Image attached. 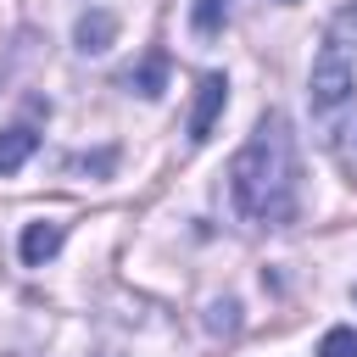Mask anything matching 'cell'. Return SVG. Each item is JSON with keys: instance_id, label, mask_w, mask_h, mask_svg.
<instances>
[{"instance_id": "cell-7", "label": "cell", "mask_w": 357, "mask_h": 357, "mask_svg": "<svg viewBox=\"0 0 357 357\" xmlns=\"http://www.w3.org/2000/svg\"><path fill=\"white\" fill-rule=\"evenodd\" d=\"M123 84H128L134 95H162V89H167V56H162V50H151L139 67H128V78H123Z\"/></svg>"}, {"instance_id": "cell-2", "label": "cell", "mask_w": 357, "mask_h": 357, "mask_svg": "<svg viewBox=\"0 0 357 357\" xmlns=\"http://www.w3.org/2000/svg\"><path fill=\"white\" fill-rule=\"evenodd\" d=\"M351 84H357V78H351V56L324 39V50H318V61H312V78H307L312 112H335V106L351 95Z\"/></svg>"}, {"instance_id": "cell-6", "label": "cell", "mask_w": 357, "mask_h": 357, "mask_svg": "<svg viewBox=\"0 0 357 357\" xmlns=\"http://www.w3.org/2000/svg\"><path fill=\"white\" fill-rule=\"evenodd\" d=\"M39 151V134L28 128V123H11V128H0V173H17L28 156Z\"/></svg>"}, {"instance_id": "cell-1", "label": "cell", "mask_w": 357, "mask_h": 357, "mask_svg": "<svg viewBox=\"0 0 357 357\" xmlns=\"http://www.w3.org/2000/svg\"><path fill=\"white\" fill-rule=\"evenodd\" d=\"M229 201L257 229H284L296 218V134L284 112H262L251 139L234 151Z\"/></svg>"}, {"instance_id": "cell-11", "label": "cell", "mask_w": 357, "mask_h": 357, "mask_svg": "<svg viewBox=\"0 0 357 357\" xmlns=\"http://www.w3.org/2000/svg\"><path fill=\"white\" fill-rule=\"evenodd\" d=\"M234 312H240V307H234V301H218V307H212V318H206V324H212V329H218V335H229V329H234V324H240V318H234Z\"/></svg>"}, {"instance_id": "cell-4", "label": "cell", "mask_w": 357, "mask_h": 357, "mask_svg": "<svg viewBox=\"0 0 357 357\" xmlns=\"http://www.w3.org/2000/svg\"><path fill=\"white\" fill-rule=\"evenodd\" d=\"M112 39H117V17H112L106 6L84 11V17H78V28H73V45H78L84 56H100V50H112Z\"/></svg>"}, {"instance_id": "cell-5", "label": "cell", "mask_w": 357, "mask_h": 357, "mask_svg": "<svg viewBox=\"0 0 357 357\" xmlns=\"http://www.w3.org/2000/svg\"><path fill=\"white\" fill-rule=\"evenodd\" d=\"M61 240H67V229H61V223H28V229H22V240H17V257H22L28 268H45V262L61 251Z\"/></svg>"}, {"instance_id": "cell-9", "label": "cell", "mask_w": 357, "mask_h": 357, "mask_svg": "<svg viewBox=\"0 0 357 357\" xmlns=\"http://www.w3.org/2000/svg\"><path fill=\"white\" fill-rule=\"evenodd\" d=\"M318 357H357V329H346V324H335L324 340H318Z\"/></svg>"}, {"instance_id": "cell-8", "label": "cell", "mask_w": 357, "mask_h": 357, "mask_svg": "<svg viewBox=\"0 0 357 357\" xmlns=\"http://www.w3.org/2000/svg\"><path fill=\"white\" fill-rule=\"evenodd\" d=\"M229 6H234V0H195V6H190V28H195L201 39H212V33L229 22Z\"/></svg>"}, {"instance_id": "cell-12", "label": "cell", "mask_w": 357, "mask_h": 357, "mask_svg": "<svg viewBox=\"0 0 357 357\" xmlns=\"http://www.w3.org/2000/svg\"><path fill=\"white\" fill-rule=\"evenodd\" d=\"M346 156H357V123L346 128Z\"/></svg>"}, {"instance_id": "cell-10", "label": "cell", "mask_w": 357, "mask_h": 357, "mask_svg": "<svg viewBox=\"0 0 357 357\" xmlns=\"http://www.w3.org/2000/svg\"><path fill=\"white\" fill-rule=\"evenodd\" d=\"M329 45H340V50H351L357 45V6H346V11H335V22H329V33H324Z\"/></svg>"}, {"instance_id": "cell-3", "label": "cell", "mask_w": 357, "mask_h": 357, "mask_svg": "<svg viewBox=\"0 0 357 357\" xmlns=\"http://www.w3.org/2000/svg\"><path fill=\"white\" fill-rule=\"evenodd\" d=\"M223 106H229V78H223V73H206V78L195 84V112H190V139H195V145L212 139V123L223 117Z\"/></svg>"}]
</instances>
